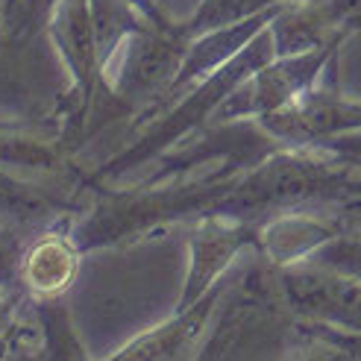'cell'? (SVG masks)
<instances>
[{"label":"cell","instance_id":"cell-1","mask_svg":"<svg viewBox=\"0 0 361 361\" xmlns=\"http://www.w3.org/2000/svg\"><path fill=\"white\" fill-rule=\"evenodd\" d=\"M276 288L291 314L300 317V326L361 332V279L323 264H288Z\"/></svg>","mask_w":361,"mask_h":361},{"label":"cell","instance_id":"cell-2","mask_svg":"<svg viewBox=\"0 0 361 361\" xmlns=\"http://www.w3.org/2000/svg\"><path fill=\"white\" fill-rule=\"evenodd\" d=\"M221 294H224V285H214L194 305L176 309L173 317L141 332L106 361H194L212 335L209 326H212L214 309L221 302Z\"/></svg>","mask_w":361,"mask_h":361},{"label":"cell","instance_id":"cell-3","mask_svg":"<svg viewBox=\"0 0 361 361\" xmlns=\"http://www.w3.org/2000/svg\"><path fill=\"white\" fill-rule=\"evenodd\" d=\"M106 71L115 68L112 85L123 97L150 94L168 80L173 68H179V42L173 35L153 30V27H135L118 50L103 65Z\"/></svg>","mask_w":361,"mask_h":361},{"label":"cell","instance_id":"cell-4","mask_svg":"<svg viewBox=\"0 0 361 361\" xmlns=\"http://www.w3.org/2000/svg\"><path fill=\"white\" fill-rule=\"evenodd\" d=\"M80 256L71 232L53 226L42 235H35L18 267V291L30 302H50L62 300V294L74 285L80 274Z\"/></svg>","mask_w":361,"mask_h":361},{"label":"cell","instance_id":"cell-5","mask_svg":"<svg viewBox=\"0 0 361 361\" xmlns=\"http://www.w3.org/2000/svg\"><path fill=\"white\" fill-rule=\"evenodd\" d=\"M47 30L56 39L71 74H74L80 97L88 103L94 94V82L100 77L97 39H94V21L88 0H56Z\"/></svg>","mask_w":361,"mask_h":361},{"label":"cell","instance_id":"cell-6","mask_svg":"<svg viewBox=\"0 0 361 361\" xmlns=\"http://www.w3.org/2000/svg\"><path fill=\"white\" fill-rule=\"evenodd\" d=\"M247 244V232L241 226H232L224 221H212L200 226L191 238V264L188 276L179 294L176 309H188L200 297H206L214 285H218L221 274L232 264Z\"/></svg>","mask_w":361,"mask_h":361},{"label":"cell","instance_id":"cell-7","mask_svg":"<svg viewBox=\"0 0 361 361\" xmlns=\"http://www.w3.org/2000/svg\"><path fill=\"white\" fill-rule=\"evenodd\" d=\"M62 209V197L44 183L24 179L0 168V224L12 226L27 241H32L42 232L59 226Z\"/></svg>","mask_w":361,"mask_h":361},{"label":"cell","instance_id":"cell-8","mask_svg":"<svg viewBox=\"0 0 361 361\" xmlns=\"http://www.w3.org/2000/svg\"><path fill=\"white\" fill-rule=\"evenodd\" d=\"M53 6L56 0H0V35L18 59L47 30Z\"/></svg>","mask_w":361,"mask_h":361},{"label":"cell","instance_id":"cell-9","mask_svg":"<svg viewBox=\"0 0 361 361\" xmlns=\"http://www.w3.org/2000/svg\"><path fill=\"white\" fill-rule=\"evenodd\" d=\"M320 56H300V59H291L288 65H279V68H270L264 74H259V82H256V92L247 100V109L252 112H267V109H276L282 106L294 92H300V85L314 74V68Z\"/></svg>","mask_w":361,"mask_h":361},{"label":"cell","instance_id":"cell-10","mask_svg":"<svg viewBox=\"0 0 361 361\" xmlns=\"http://www.w3.org/2000/svg\"><path fill=\"white\" fill-rule=\"evenodd\" d=\"M27 244L30 241L21 232L0 224V294H21L18 291V267H21V256Z\"/></svg>","mask_w":361,"mask_h":361},{"label":"cell","instance_id":"cell-11","mask_svg":"<svg viewBox=\"0 0 361 361\" xmlns=\"http://www.w3.org/2000/svg\"><path fill=\"white\" fill-rule=\"evenodd\" d=\"M270 0H206V6L197 15V24L194 27H214V24H232V21H241L247 12H256L262 9Z\"/></svg>","mask_w":361,"mask_h":361},{"label":"cell","instance_id":"cell-12","mask_svg":"<svg viewBox=\"0 0 361 361\" xmlns=\"http://www.w3.org/2000/svg\"><path fill=\"white\" fill-rule=\"evenodd\" d=\"M288 361H355V358L347 355L341 347L329 344V341H323L317 335H309V344H305L302 350H297V353H291Z\"/></svg>","mask_w":361,"mask_h":361},{"label":"cell","instance_id":"cell-13","mask_svg":"<svg viewBox=\"0 0 361 361\" xmlns=\"http://www.w3.org/2000/svg\"><path fill=\"white\" fill-rule=\"evenodd\" d=\"M305 335H317L329 344L341 347L347 355H353L355 361H361V332H332V329H314V326H300Z\"/></svg>","mask_w":361,"mask_h":361},{"label":"cell","instance_id":"cell-14","mask_svg":"<svg viewBox=\"0 0 361 361\" xmlns=\"http://www.w3.org/2000/svg\"><path fill=\"white\" fill-rule=\"evenodd\" d=\"M15 68H18V56L6 47L4 35H0V97L9 88H15Z\"/></svg>","mask_w":361,"mask_h":361},{"label":"cell","instance_id":"cell-15","mask_svg":"<svg viewBox=\"0 0 361 361\" xmlns=\"http://www.w3.org/2000/svg\"><path fill=\"white\" fill-rule=\"evenodd\" d=\"M332 4H338V0H323V6H332Z\"/></svg>","mask_w":361,"mask_h":361}]
</instances>
